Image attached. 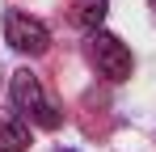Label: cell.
<instances>
[{
  "instance_id": "obj_1",
  "label": "cell",
  "mask_w": 156,
  "mask_h": 152,
  "mask_svg": "<svg viewBox=\"0 0 156 152\" xmlns=\"http://www.w3.org/2000/svg\"><path fill=\"white\" fill-rule=\"evenodd\" d=\"M9 97H13V106H17V114L30 118L34 127H47V131H51V127H59V118H63V114L55 110V101L42 93V80H38L34 72H26V68L13 72V80H9Z\"/></svg>"
},
{
  "instance_id": "obj_2",
  "label": "cell",
  "mask_w": 156,
  "mask_h": 152,
  "mask_svg": "<svg viewBox=\"0 0 156 152\" xmlns=\"http://www.w3.org/2000/svg\"><path fill=\"white\" fill-rule=\"evenodd\" d=\"M89 59L97 63V72L105 76V80H127L131 68H135V59H131V51L122 38H114V34H105V30H93L89 34Z\"/></svg>"
},
{
  "instance_id": "obj_3",
  "label": "cell",
  "mask_w": 156,
  "mask_h": 152,
  "mask_svg": "<svg viewBox=\"0 0 156 152\" xmlns=\"http://www.w3.org/2000/svg\"><path fill=\"white\" fill-rule=\"evenodd\" d=\"M4 42L13 51H21V55H42V51L51 47V30L38 21V17L21 13V9H9L4 13Z\"/></svg>"
},
{
  "instance_id": "obj_6",
  "label": "cell",
  "mask_w": 156,
  "mask_h": 152,
  "mask_svg": "<svg viewBox=\"0 0 156 152\" xmlns=\"http://www.w3.org/2000/svg\"><path fill=\"white\" fill-rule=\"evenodd\" d=\"M59 152H72V148H59Z\"/></svg>"
},
{
  "instance_id": "obj_4",
  "label": "cell",
  "mask_w": 156,
  "mask_h": 152,
  "mask_svg": "<svg viewBox=\"0 0 156 152\" xmlns=\"http://www.w3.org/2000/svg\"><path fill=\"white\" fill-rule=\"evenodd\" d=\"M105 13H110V0H72V17H76L80 30H101Z\"/></svg>"
},
{
  "instance_id": "obj_5",
  "label": "cell",
  "mask_w": 156,
  "mask_h": 152,
  "mask_svg": "<svg viewBox=\"0 0 156 152\" xmlns=\"http://www.w3.org/2000/svg\"><path fill=\"white\" fill-rule=\"evenodd\" d=\"M30 148V127L21 118H0V152H21Z\"/></svg>"
}]
</instances>
